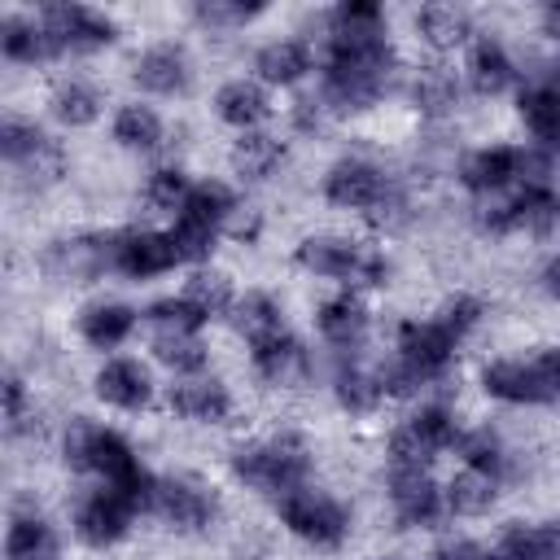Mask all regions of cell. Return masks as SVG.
Instances as JSON below:
<instances>
[{
	"instance_id": "obj_26",
	"label": "cell",
	"mask_w": 560,
	"mask_h": 560,
	"mask_svg": "<svg viewBox=\"0 0 560 560\" xmlns=\"http://www.w3.org/2000/svg\"><path fill=\"white\" fill-rule=\"evenodd\" d=\"M411 101H416L420 114L446 118L459 105V79H455V70H446V66H420L411 74Z\"/></svg>"
},
{
	"instance_id": "obj_33",
	"label": "cell",
	"mask_w": 560,
	"mask_h": 560,
	"mask_svg": "<svg viewBox=\"0 0 560 560\" xmlns=\"http://www.w3.org/2000/svg\"><path fill=\"white\" fill-rule=\"evenodd\" d=\"M459 455H464V468H481V472H490V477H499L503 481V472L512 468V451H508V442L490 429V424H481V429H472V433H459Z\"/></svg>"
},
{
	"instance_id": "obj_18",
	"label": "cell",
	"mask_w": 560,
	"mask_h": 560,
	"mask_svg": "<svg viewBox=\"0 0 560 560\" xmlns=\"http://www.w3.org/2000/svg\"><path fill=\"white\" fill-rule=\"evenodd\" d=\"M254 70L271 88H293L298 79H306L315 70V48L306 39H271L258 48Z\"/></svg>"
},
{
	"instance_id": "obj_4",
	"label": "cell",
	"mask_w": 560,
	"mask_h": 560,
	"mask_svg": "<svg viewBox=\"0 0 560 560\" xmlns=\"http://www.w3.org/2000/svg\"><path fill=\"white\" fill-rule=\"evenodd\" d=\"M459 416L446 402H429L416 416H407L389 438V468H429L442 451L459 442Z\"/></svg>"
},
{
	"instance_id": "obj_5",
	"label": "cell",
	"mask_w": 560,
	"mask_h": 560,
	"mask_svg": "<svg viewBox=\"0 0 560 560\" xmlns=\"http://www.w3.org/2000/svg\"><path fill=\"white\" fill-rule=\"evenodd\" d=\"M276 512H280L284 529L298 534L311 547H337L350 534V508L337 503L332 494L315 490L311 481L298 486V490H289L284 499H276Z\"/></svg>"
},
{
	"instance_id": "obj_28",
	"label": "cell",
	"mask_w": 560,
	"mask_h": 560,
	"mask_svg": "<svg viewBox=\"0 0 560 560\" xmlns=\"http://www.w3.org/2000/svg\"><path fill=\"white\" fill-rule=\"evenodd\" d=\"M232 324H236V332H245V341L254 346V341H262V337L284 332V306H280L271 293L254 289V293L236 298V306H232Z\"/></svg>"
},
{
	"instance_id": "obj_14",
	"label": "cell",
	"mask_w": 560,
	"mask_h": 560,
	"mask_svg": "<svg viewBox=\"0 0 560 560\" xmlns=\"http://www.w3.org/2000/svg\"><path fill=\"white\" fill-rule=\"evenodd\" d=\"M249 363H254V376L262 385H289V381H306L311 376V354L289 332H276V337L254 341L249 346Z\"/></svg>"
},
{
	"instance_id": "obj_44",
	"label": "cell",
	"mask_w": 560,
	"mask_h": 560,
	"mask_svg": "<svg viewBox=\"0 0 560 560\" xmlns=\"http://www.w3.org/2000/svg\"><path fill=\"white\" fill-rule=\"evenodd\" d=\"M542 284H547V293H556V298H560V254L542 267Z\"/></svg>"
},
{
	"instance_id": "obj_16",
	"label": "cell",
	"mask_w": 560,
	"mask_h": 560,
	"mask_svg": "<svg viewBox=\"0 0 560 560\" xmlns=\"http://www.w3.org/2000/svg\"><path fill=\"white\" fill-rule=\"evenodd\" d=\"M315 328H319V337H324L328 350H337V354H354L359 341L368 337V306H363L354 293H337V298L319 302V311H315Z\"/></svg>"
},
{
	"instance_id": "obj_34",
	"label": "cell",
	"mask_w": 560,
	"mask_h": 560,
	"mask_svg": "<svg viewBox=\"0 0 560 560\" xmlns=\"http://www.w3.org/2000/svg\"><path fill=\"white\" fill-rule=\"evenodd\" d=\"M144 319H149L153 337H197L201 324H206V315H201L184 293H179V298H162V302H153V306L144 311Z\"/></svg>"
},
{
	"instance_id": "obj_3",
	"label": "cell",
	"mask_w": 560,
	"mask_h": 560,
	"mask_svg": "<svg viewBox=\"0 0 560 560\" xmlns=\"http://www.w3.org/2000/svg\"><path fill=\"white\" fill-rule=\"evenodd\" d=\"M293 258L302 271L324 276V280H346V284H381L389 276V262L381 249H372L354 236H337V232L306 236Z\"/></svg>"
},
{
	"instance_id": "obj_43",
	"label": "cell",
	"mask_w": 560,
	"mask_h": 560,
	"mask_svg": "<svg viewBox=\"0 0 560 560\" xmlns=\"http://www.w3.org/2000/svg\"><path fill=\"white\" fill-rule=\"evenodd\" d=\"M429 560H486V551H481L477 542H468V538H451V542H442Z\"/></svg>"
},
{
	"instance_id": "obj_19",
	"label": "cell",
	"mask_w": 560,
	"mask_h": 560,
	"mask_svg": "<svg viewBox=\"0 0 560 560\" xmlns=\"http://www.w3.org/2000/svg\"><path fill=\"white\" fill-rule=\"evenodd\" d=\"M516 114L529 127L534 144L560 153V88L556 83H525L516 96Z\"/></svg>"
},
{
	"instance_id": "obj_23",
	"label": "cell",
	"mask_w": 560,
	"mask_h": 560,
	"mask_svg": "<svg viewBox=\"0 0 560 560\" xmlns=\"http://www.w3.org/2000/svg\"><path fill=\"white\" fill-rule=\"evenodd\" d=\"M214 114H219L228 127H236V131H254V127L271 114V101H267L262 83H254V79H232V83L219 88Z\"/></svg>"
},
{
	"instance_id": "obj_31",
	"label": "cell",
	"mask_w": 560,
	"mask_h": 560,
	"mask_svg": "<svg viewBox=\"0 0 560 560\" xmlns=\"http://www.w3.org/2000/svg\"><path fill=\"white\" fill-rule=\"evenodd\" d=\"M494 499H499V477H490L481 468H464L446 486V512H455V516H481L494 508Z\"/></svg>"
},
{
	"instance_id": "obj_46",
	"label": "cell",
	"mask_w": 560,
	"mask_h": 560,
	"mask_svg": "<svg viewBox=\"0 0 560 560\" xmlns=\"http://www.w3.org/2000/svg\"><path fill=\"white\" fill-rule=\"evenodd\" d=\"M376 560H398V556H376Z\"/></svg>"
},
{
	"instance_id": "obj_15",
	"label": "cell",
	"mask_w": 560,
	"mask_h": 560,
	"mask_svg": "<svg viewBox=\"0 0 560 560\" xmlns=\"http://www.w3.org/2000/svg\"><path fill=\"white\" fill-rule=\"evenodd\" d=\"M136 88L149 92V96H179L192 79V66H188V52L179 44H153L136 57Z\"/></svg>"
},
{
	"instance_id": "obj_22",
	"label": "cell",
	"mask_w": 560,
	"mask_h": 560,
	"mask_svg": "<svg viewBox=\"0 0 560 560\" xmlns=\"http://www.w3.org/2000/svg\"><path fill=\"white\" fill-rule=\"evenodd\" d=\"M232 214H236L232 188H228L223 179H201V184H192V192L184 197V206H179L175 219H179V223H197V228L223 236V228H228Z\"/></svg>"
},
{
	"instance_id": "obj_32",
	"label": "cell",
	"mask_w": 560,
	"mask_h": 560,
	"mask_svg": "<svg viewBox=\"0 0 560 560\" xmlns=\"http://www.w3.org/2000/svg\"><path fill=\"white\" fill-rule=\"evenodd\" d=\"M57 551V534L39 512H18L4 538V556L9 560H52Z\"/></svg>"
},
{
	"instance_id": "obj_29",
	"label": "cell",
	"mask_w": 560,
	"mask_h": 560,
	"mask_svg": "<svg viewBox=\"0 0 560 560\" xmlns=\"http://www.w3.org/2000/svg\"><path fill=\"white\" fill-rule=\"evenodd\" d=\"M0 48H4V57L18 61V66H35V61H44V57H57V44L48 39L44 22H31V18H4V26H0Z\"/></svg>"
},
{
	"instance_id": "obj_24",
	"label": "cell",
	"mask_w": 560,
	"mask_h": 560,
	"mask_svg": "<svg viewBox=\"0 0 560 560\" xmlns=\"http://www.w3.org/2000/svg\"><path fill=\"white\" fill-rule=\"evenodd\" d=\"M136 332V311L127 302H92L79 315V337L92 350H114Z\"/></svg>"
},
{
	"instance_id": "obj_30",
	"label": "cell",
	"mask_w": 560,
	"mask_h": 560,
	"mask_svg": "<svg viewBox=\"0 0 560 560\" xmlns=\"http://www.w3.org/2000/svg\"><path fill=\"white\" fill-rule=\"evenodd\" d=\"M162 136H166V127H162V118H158L153 105L131 101V105H122L114 114V140L122 149H131V153H153L162 144Z\"/></svg>"
},
{
	"instance_id": "obj_7",
	"label": "cell",
	"mask_w": 560,
	"mask_h": 560,
	"mask_svg": "<svg viewBox=\"0 0 560 560\" xmlns=\"http://www.w3.org/2000/svg\"><path fill=\"white\" fill-rule=\"evenodd\" d=\"M39 22H44L48 39L57 44V52H96L118 39V26L88 4H48L39 13Z\"/></svg>"
},
{
	"instance_id": "obj_38",
	"label": "cell",
	"mask_w": 560,
	"mask_h": 560,
	"mask_svg": "<svg viewBox=\"0 0 560 560\" xmlns=\"http://www.w3.org/2000/svg\"><path fill=\"white\" fill-rule=\"evenodd\" d=\"M188 192H192V184H188L184 166H158V171L144 175V201H149L153 210L179 214V206H184Z\"/></svg>"
},
{
	"instance_id": "obj_17",
	"label": "cell",
	"mask_w": 560,
	"mask_h": 560,
	"mask_svg": "<svg viewBox=\"0 0 560 560\" xmlns=\"http://www.w3.org/2000/svg\"><path fill=\"white\" fill-rule=\"evenodd\" d=\"M96 394L118 411H140L153 398V376L140 359H109L96 372Z\"/></svg>"
},
{
	"instance_id": "obj_13",
	"label": "cell",
	"mask_w": 560,
	"mask_h": 560,
	"mask_svg": "<svg viewBox=\"0 0 560 560\" xmlns=\"http://www.w3.org/2000/svg\"><path fill=\"white\" fill-rule=\"evenodd\" d=\"M166 407L179 416V420H197V424H219L232 416V394L219 376H179L171 389H166Z\"/></svg>"
},
{
	"instance_id": "obj_9",
	"label": "cell",
	"mask_w": 560,
	"mask_h": 560,
	"mask_svg": "<svg viewBox=\"0 0 560 560\" xmlns=\"http://www.w3.org/2000/svg\"><path fill=\"white\" fill-rule=\"evenodd\" d=\"M459 184L472 197H499L521 188V144H481L459 162Z\"/></svg>"
},
{
	"instance_id": "obj_45",
	"label": "cell",
	"mask_w": 560,
	"mask_h": 560,
	"mask_svg": "<svg viewBox=\"0 0 560 560\" xmlns=\"http://www.w3.org/2000/svg\"><path fill=\"white\" fill-rule=\"evenodd\" d=\"M542 26H547V35L560 44V4H547V13H542Z\"/></svg>"
},
{
	"instance_id": "obj_41",
	"label": "cell",
	"mask_w": 560,
	"mask_h": 560,
	"mask_svg": "<svg viewBox=\"0 0 560 560\" xmlns=\"http://www.w3.org/2000/svg\"><path fill=\"white\" fill-rule=\"evenodd\" d=\"M433 319H438V324H442V328L464 346V337L481 324V302H477L472 293H455V298H446V302H442V311H438Z\"/></svg>"
},
{
	"instance_id": "obj_21",
	"label": "cell",
	"mask_w": 560,
	"mask_h": 560,
	"mask_svg": "<svg viewBox=\"0 0 560 560\" xmlns=\"http://www.w3.org/2000/svg\"><path fill=\"white\" fill-rule=\"evenodd\" d=\"M332 394H337V402H341L350 416H368V411L381 407L385 385H381V372L354 363V354H337V368H332Z\"/></svg>"
},
{
	"instance_id": "obj_36",
	"label": "cell",
	"mask_w": 560,
	"mask_h": 560,
	"mask_svg": "<svg viewBox=\"0 0 560 560\" xmlns=\"http://www.w3.org/2000/svg\"><path fill=\"white\" fill-rule=\"evenodd\" d=\"M184 298H188V302H192V306H197L206 319H214V315H223V311H232V306H236L228 276H223V271H206V267L188 276Z\"/></svg>"
},
{
	"instance_id": "obj_6",
	"label": "cell",
	"mask_w": 560,
	"mask_h": 560,
	"mask_svg": "<svg viewBox=\"0 0 560 560\" xmlns=\"http://www.w3.org/2000/svg\"><path fill=\"white\" fill-rule=\"evenodd\" d=\"M394 188H398V179L385 166H376L372 158H341L324 175V197L341 210H363V214H372Z\"/></svg>"
},
{
	"instance_id": "obj_37",
	"label": "cell",
	"mask_w": 560,
	"mask_h": 560,
	"mask_svg": "<svg viewBox=\"0 0 560 560\" xmlns=\"http://www.w3.org/2000/svg\"><path fill=\"white\" fill-rule=\"evenodd\" d=\"M153 354L175 372V376H197L210 363V350L201 337H153Z\"/></svg>"
},
{
	"instance_id": "obj_35",
	"label": "cell",
	"mask_w": 560,
	"mask_h": 560,
	"mask_svg": "<svg viewBox=\"0 0 560 560\" xmlns=\"http://www.w3.org/2000/svg\"><path fill=\"white\" fill-rule=\"evenodd\" d=\"M52 114L66 122V127H88L96 114H101V92L83 79H66L57 83L52 92Z\"/></svg>"
},
{
	"instance_id": "obj_40",
	"label": "cell",
	"mask_w": 560,
	"mask_h": 560,
	"mask_svg": "<svg viewBox=\"0 0 560 560\" xmlns=\"http://www.w3.org/2000/svg\"><path fill=\"white\" fill-rule=\"evenodd\" d=\"M258 13H262V4H245V0H201V4H192V18H197L206 31H214V35L236 31V26H245L249 18H258Z\"/></svg>"
},
{
	"instance_id": "obj_20",
	"label": "cell",
	"mask_w": 560,
	"mask_h": 560,
	"mask_svg": "<svg viewBox=\"0 0 560 560\" xmlns=\"http://www.w3.org/2000/svg\"><path fill=\"white\" fill-rule=\"evenodd\" d=\"M464 74H468V88L477 92V96H499V92H508L512 83H516V61L508 57V48L499 44V39H477L472 48H468V66H464Z\"/></svg>"
},
{
	"instance_id": "obj_10",
	"label": "cell",
	"mask_w": 560,
	"mask_h": 560,
	"mask_svg": "<svg viewBox=\"0 0 560 560\" xmlns=\"http://www.w3.org/2000/svg\"><path fill=\"white\" fill-rule=\"evenodd\" d=\"M149 512L162 516L171 529H206L214 521V494L188 477H158Z\"/></svg>"
},
{
	"instance_id": "obj_8",
	"label": "cell",
	"mask_w": 560,
	"mask_h": 560,
	"mask_svg": "<svg viewBox=\"0 0 560 560\" xmlns=\"http://www.w3.org/2000/svg\"><path fill=\"white\" fill-rule=\"evenodd\" d=\"M389 508L407 529H429L446 512V490L429 477V468H389Z\"/></svg>"
},
{
	"instance_id": "obj_25",
	"label": "cell",
	"mask_w": 560,
	"mask_h": 560,
	"mask_svg": "<svg viewBox=\"0 0 560 560\" xmlns=\"http://www.w3.org/2000/svg\"><path fill=\"white\" fill-rule=\"evenodd\" d=\"M284 162V144L267 131H241V140L232 144V171L241 179H271Z\"/></svg>"
},
{
	"instance_id": "obj_12",
	"label": "cell",
	"mask_w": 560,
	"mask_h": 560,
	"mask_svg": "<svg viewBox=\"0 0 560 560\" xmlns=\"http://www.w3.org/2000/svg\"><path fill=\"white\" fill-rule=\"evenodd\" d=\"M131 516H136V508H131L118 490L101 486V490H92V494L74 508V529H79V538H83L88 547H114V542L131 529Z\"/></svg>"
},
{
	"instance_id": "obj_39",
	"label": "cell",
	"mask_w": 560,
	"mask_h": 560,
	"mask_svg": "<svg viewBox=\"0 0 560 560\" xmlns=\"http://www.w3.org/2000/svg\"><path fill=\"white\" fill-rule=\"evenodd\" d=\"M48 144H52V140H48V136H44L35 122H22V118H4V127H0V153L9 158V166H22V162L39 158Z\"/></svg>"
},
{
	"instance_id": "obj_1",
	"label": "cell",
	"mask_w": 560,
	"mask_h": 560,
	"mask_svg": "<svg viewBox=\"0 0 560 560\" xmlns=\"http://www.w3.org/2000/svg\"><path fill=\"white\" fill-rule=\"evenodd\" d=\"M232 472L258 494L284 499L289 490L306 486L311 477V446L298 433H276L262 442H245L232 451Z\"/></svg>"
},
{
	"instance_id": "obj_2",
	"label": "cell",
	"mask_w": 560,
	"mask_h": 560,
	"mask_svg": "<svg viewBox=\"0 0 560 560\" xmlns=\"http://www.w3.org/2000/svg\"><path fill=\"white\" fill-rule=\"evenodd\" d=\"M481 389L512 407L560 402V346L538 350L529 359H494L481 372Z\"/></svg>"
},
{
	"instance_id": "obj_42",
	"label": "cell",
	"mask_w": 560,
	"mask_h": 560,
	"mask_svg": "<svg viewBox=\"0 0 560 560\" xmlns=\"http://www.w3.org/2000/svg\"><path fill=\"white\" fill-rule=\"evenodd\" d=\"M4 420H9V429L18 433L22 429V420H26V385H22V376L18 372H9L4 376Z\"/></svg>"
},
{
	"instance_id": "obj_11",
	"label": "cell",
	"mask_w": 560,
	"mask_h": 560,
	"mask_svg": "<svg viewBox=\"0 0 560 560\" xmlns=\"http://www.w3.org/2000/svg\"><path fill=\"white\" fill-rule=\"evenodd\" d=\"M179 262L171 232H122L114 236V271L127 280H153Z\"/></svg>"
},
{
	"instance_id": "obj_27",
	"label": "cell",
	"mask_w": 560,
	"mask_h": 560,
	"mask_svg": "<svg viewBox=\"0 0 560 560\" xmlns=\"http://www.w3.org/2000/svg\"><path fill=\"white\" fill-rule=\"evenodd\" d=\"M416 35H420L429 48L446 52V48H459V44L472 35V22H468V13L455 9V4H424V9L416 13Z\"/></svg>"
}]
</instances>
